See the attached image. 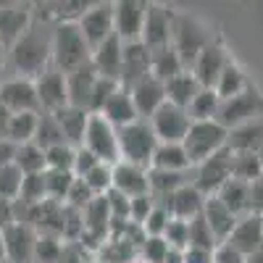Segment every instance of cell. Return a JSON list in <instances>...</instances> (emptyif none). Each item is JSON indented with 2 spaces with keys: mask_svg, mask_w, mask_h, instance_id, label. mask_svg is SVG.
<instances>
[{
  "mask_svg": "<svg viewBox=\"0 0 263 263\" xmlns=\"http://www.w3.org/2000/svg\"><path fill=\"white\" fill-rule=\"evenodd\" d=\"M245 263H263V248H260V250H255L253 255H248V258H245Z\"/></svg>",
  "mask_w": 263,
  "mask_h": 263,
  "instance_id": "obj_61",
  "label": "cell"
},
{
  "mask_svg": "<svg viewBox=\"0 0 263 263\" xmlns=\"http://www.w3.org/2000/svg\"><path fill=\"white\" fill-rule=\"evenodd\" d=\"M145 77H150V50L142 42H129V45H124V63H121L119 84L132 90Z\"/></svg>",
  "mask_w": 263,
  "mask_h": 263,
  "instance_id": "obj_21",
  "label": "cell"
},
{
  "mask_svg": "<svg viewBox=\"0 0 263 263\" xmlns=\"http://www.w3.org/2000/svg\"><path fill=\"white\" fill-rule=\"evenodd\" d=\"M224 245H229L232 250H237L239 255H253L255 250L263 248V221H260V216H242V218H237V224L229 234V239Z\"/></svg>",
  "mask_w": 263,
  "mask_h": 263,
  "instance_id": "obj_17",
  "label": "cell"
},
{
  "mask_svg": "<svg viewBox=\"0 0 263 263\" xmlns=\"http://www.w3.org/2000/svg\"><path fill=\"white\" fill-rule=\"evenodd\" d=\"M37 245V229L24 221H13L3 229V263H32Z\"/></svg>",
  "mask_w": 263,
  "mask_h": 263,
  "instance_id": "obj_14",
  "label": "cell"
},
{
  "mask_svg": "<svg viewBox=\"0 0 263 263\" xmlns=\"http://www.w3.org/2000/svg\"><path fill=\"white\" fill-rule=\"evenodd\" d=\"M66 242L55 234H37V245H34V260L32 263H61Z\"/></svg>",
  "mask_w": 263,
  "mask_h": 263,
  "instance_id": "obj_41",
  "label": "cell"
},
{
  "mask_svg": "<svg viewBox=\"0 0 263 263\" xmlns=\"http://www.w3.org/2000/svg\"><path fill=\"white\" fill-rule=\"evenodd\" d=\"M119 82H114V79H103V77H98V82H95V90H92V98H90V108L87 111L90 114H100L103 108H105V103L111 100V95L119 90Z\"/></svg>",
  "mask_w": 263,
  "mask_h": 263,
  "instance_id": "obj_47",
  "label": "cell"
},
{
  "mask_svg": "<svg viewBox=\"0 0 263 263\" xmlns=\"http://www.w3.org/2000/svg\"><path fill=\"white\" fill-rule=\"evenodd\" d=\"M218 108H221V98H218L213 90H203L195 95V100L190 103L187 114L192 121H213L218 116Z\"/></svg>",
  "mask_w": 263,
  "mask_h": 263,
  "instance_id": "obj_37",
  "label": "cell"
},
{
  "mask_svg": "<svg viewBox=\"0 0 263 263\" xmlns=\"http://www.w3.org/2000/svg\"><path fill=\"white\" fill-rule=\"evenodd\" d=\"M232 158H234V153L229 147H224V150H218L216 156L205 158L203 163H197L192 168V184L205 197L216 195L232 179Z\"/></svg>",
  "mask_w": 263,
  "mask_h": 263,
  "instance_id": "obj_7",
  "label": "cell"
},
{
  "mask_svg": "<svg viewBox=\"0 0 263 263\" xmlns=\"http://www.w3.org/2000/svg\"><path fill=\"white\" fill-rule=\"evenodd\" d=\"M260 221H263V216H260Z\"/></svg>",
  "mask_w": 263,
  "mask_h": 263,
  "instance_id": "obj_64",
  "label": "cell"
},
{
  "mask_svg": "<svg viewBox=\"0 0 263 263\" xmlns=\"http://www.w3.org/2000/svg\"><path fill=\"white\" fill-rule=\"evenodd\" d=\"M82 182L92 190L95 197H103L114 190V166H108V163H98L90 174H84Z\"/></svg>",
  "mask_w": 263,
  "mask_h": 263,
  "instance_id": "obj_43",
  "label": "cell"
},
{
  "mask_svg": "<svg viewBox=\"0 0 263 263\" xmlns=\"http://www.w3.org/2000/svg\"><path fill=\"white\" fill-rule=\"evenodd\" d=\"M16 221V200L0 197V229H6Z\"/></svg>",
  "mask_w": 263,
  "mask_h": 263,
  "instance_id": "obj_56",
  "label": "cell"
},
{
  "mask_svg": "<svg viewBox=\"0 0 263 263\" xmlns=\"http://www.w3.org/2000/svg\"><path fill=\"white\" fill-rule=\"evenodd\" d=\"M163 263H184V250H179V248H168Z\"/></svg>",
  "mask_w": 263,
  "mask_h": 263,
  "instance_id": "obj_59",
  "label": "cell"
},
{
  "mask_svg": "<svg viewBox=\"0 0 263 263\" xmlns=\"http://www.w3.org/2000/svg\"><path fill=\"white\" fill-rule=\"evenodd\" d=\"M248 211L253 216H263V177L248 184Z\"/></svg>",
  "mask_w": 263,
  "mask_h": 263,
  "instance_id": "obj_54",
  "label": "cell"
},
{
  "mask_svg": "<svg viewBox=\"0 0 263 263\" xmlns=\"http://www.w3.org/2000/svg\"><path fill=\"white\" fill-rule=\"evenodd\" d=\"M37 121H40V114H11L6 140H11L13 145H27V142H34Z\"/></svg>",
  "mask_w": 263,
  "mask_h": 263,
  "instance_id": "obj_36",
  "label": "cell"
},
{
  "mask_svg": "<svg viewBox=\"0 0 263 263\" xmlns=\"http://www.w3.org/2000/svg\"><path fill=\"white\" fill-rule=\"evenodd\" d=\"M79 32L84 34L87 45L98 48L100 42L114 37V3H90L77 21Z\"/></svg>",
  "mask_w": 263,
  "mask_h": 263,
  "instance_id": "obj_13",
  "label": "cell"
},
{
  "mask_svg": "<svg viewBox=\"0 0 263 263\" xmlns=\"http://www.w3.org/2000/svg\"><path fill=\"white\" fill-rule=\"evenodd\" d=\"M92 58V48L87 45L84 34L77 24H55L50 37V66L61 74H71L82 66H87Z\"/></svg>",
  "mask_w": 263,
  "mask_h": 263,
  "instance_id": "obj_2",
  "label": "cell"
},
{
  "mask_svg": "<svg viewBox=\"0 0 263 263\" xmlns=\"http://www.w3.org/2000/svg\"><path fill=\"white\" fill-rule=\"evenodd\" d=\"M213 263H245V255H239L229 245H218L213 253Z\"/></svg>",
  "mask_w": 263,
  "mask_h": 263,
  "instance_id": "obj_55",
  "label": "cell"
},
{
  "mask_svg": "<svg viewBox=\"0 0 263 263\" xmlns=\"http://www.w3.org/2000/svg\"><path fill=\"white\" fill-rule=\"evenodd\" d=\"M129 92H132V100H135V108H137L140 119H145V121L166 103V84L161 79H156L153 74L145 77L142 82H137Z\"/></svg>",
  "mask_w": 263,
  "mask_h": 263,
  "instance_id": "obj_20",
  "label": "cell"
},
{
  "mask_svg": "<svg viewBox=\"0 0 263 263\" xmlns=\"http://www.w3.org/2000/svg\"><path fill=\"white\" fill-rule=\"evenodd\" d=\"M34 145H40L42 150H50L55 145H66L63 132L55 121L53 114H42L40 111V121H37V132H34Z\"/></svg>",
  "mask_w": 263,
  "mask_h": 263,
  "instance_id": "obj_39",
  "label": "cell"
},
{
  "mask_svg": "<svg viewBox=\"0 0 263 263\" xmlns=\"http://www.w3.org/2000/svg\"><path fill=\"white\" fill-rule=\"evenodd\" d=\"M227 147L232 153H253V156H260V150H263V116L234 126L229 132Z\"/></svg>",
  "mask_w": 263,
  "mask_h": 263,
  "instance_id": "obj_26",
  "label": "cell"
},
{
  "mask_svg": "<svg viewBox=\"0 0 263 263\" xmlns=\"http://www.w3.org/2000/svg\"><path fill=\"white\" fill-rule=\"evenodd\" d=\"M229 61H232V58H229L227 48H224L218 40H213L211 45L195 58L190 74L197 79V84H200V87H205V90H213L216 82H218V77H221V71L227 69Z\"/></svg>",
  "mask_w": 263,
  "mask_h": 263,
  "instance_id": "obj_16",
  "label": "cell"
},
{
  "mask_svg": "<svg viewBox=\"0 0 263 263\" xmlns=\"http://www.w3.org/2000/svg\"><path fill=\"white\" fill-rule=\"evenodd\" d=\"M263 177V163H260V156H253V153H234L232 158V179H239V182H255Z\"/></svg>",
  "mask_w": 263,
  "mask_h": 263,
  "instance_id": "obj_38",
  "label": "cell"
},
{
  "mask_svg": "<svg viewBox=\"0 0 263 263\" xmlns=\"http://www.w3.org/2000/svg\"><path fill=\"white\" fill-rule=\"evenodd\" d=\"M192 182V171H156L150 168V195L156 203H163L179 187Z\"/></svg>",
  "mask_w": 263,
  "mask_h": 263,
  "instance_id": "obj_30",
  "label": "cell"
},
{
  "mask_svg": "<svg viewBox=\"0 0 263 263\" xmlns=\"http://www.w3.org/2000/svg\"><path fill=\"white\" fill-rule=\"evenodd\" d=\"M32 27L29 6H0V48L8 50Z\"/></svg>",
  "mask_w": 263,
  "mask_h": 263,
  "instance_id": "obj_23",
  "label": "cell"
},
{
  "mask_svg": "<svg viewBox=\"0 0 263 263\" xmlns=\"http://www.w3.org/2000/svg\"><path fill=\"white\" fill-rule=\"evenodd\" d=\"M95 82H98V71L92 69V63L82 66V69H77V71H71V74H66V90H69V105L87 111V108H90L92 90H95ZM87 114H90V111H87Z\"/></svg>",
  "mask_w": 263,
  "mask_h": 263,
  "instance_id": "obj_24",
  "label": "cell"
},
{
  "mask_svg": "<svg viewBox=\"0 0 263 263\" xmlns=\"http://www.w3.org/2000/svg\"><path fill=\"white\" fill-rule=\"evenodd\" d=\"M174 18L177 11H171L163 3H147L145 13V27H142V45L153 53L171 45V34H174Z\"/></svg>",
  "mask_w": 263,
  "mask_h": 263,
  "instance_id": "obj_8",
  "label": "cell"
},
{
  "mask_svg": "<svg viewBox=\"0 0 263 263\" xmlns=\"http://www.w3.org/2000/svg\"><path fill=\"white\" fill-rule=\"evenodd\" d=\"M82 147L90 150L100 163L114 166L119 163V129L111 126L100 114H90V124H87Z\"/></svg>",
  "mask_w": 263,
  "mask_h": 263,
  "instance_id": "obj_6",
  "label": "cell"
},
{
  "mask_svg": "<svg viewBox=\"0 0 263 263\" xmlns=\"http://www.w3.org/2000/svg\"><path fill=\"white\" fill-rule=\"evenodd\" d=\"M156 208V200H153V195H140V197H132L129 200V221L135 224V227H142L147 221V216L150 211Z\"/></svg>",
  "mask_w": 263,
  "mask_h": 263,
  "instance_id": "obj_51",
  "label": "cell"
},
{
  "mask_svg": "<svg viewBox=\"0 0 263 263\" xmlns=\"http://www.w3.org/2000/svg\"><path fill=\"white\" fill-rule=\"evenodd\" d=\"M203 87L197 84V79L190 71H182L179 77H174L166 82V103L179 105V108H190V103L195 100V95L200 92Z\"/></svg>",
  "mask_w": 263,
  "mask_h": 263,
  "instance_id": "obj_32",
  "label": "cell"
},
{
  "mask_svg": "<svg viewBox=\"0 0 263 263\" xmlns=\"http://www.w3.org/2000/svg\"><path fill=\"white\" fill-rule=\"evenodd\" d=\"M147 121H150L153 135H156L158 142H179V145L184 142L187 132L192 126V119L187 114V108L171 105V103H163Z\"/></svg>",
  "mask_w": 263,
  "mask_h": 263,
  "instance_id": "obj_9",
  "label": "cell"
},
{
  "mask_svg": "<svg viewBox=\"0 0 263 263\" xmlns=\"http://www.w3.org/2000/svg\"><path fill=\"white\" fill-rule=\"evenodd\" d=\"M182 71H187V69H184L182 58L177 55V50H174L171 45L150 53V74L156 77V79H161L163 84L168 79H174V77H179Z\"/></svg>",
  "mask_w": 263,
  "mask_h": 263,
  "instance_id": "obj_31",
  "label": "cell"
},
{
  "mask_svg": "<svg viewBox=\"0 0 263 263\" xmlns=\"http://www.w3.org/2000/svg\"><path fill=\"white\" fill-rule=\"evenodd\" d=\"M258 116H263V100H260V95L253 90V87H248L242 95L221 100V108H218L216 121L221 124L227 132H232L234 126L248 124V121H253Z\"/></svg>",
  "mask_w": 263,
  "mask_h": 263,
  "instance_id": "obj_10",
  "label": "cell"
},
{
  "mask_svg": "<svg viewBox=\"0 0 263 263\" xmlns=\"http://www.w3.org/2000/svg\"><path fill=\"white\" fill-rule=\"evenodd\" d=\"M74 174L71 171H45V190H48V200L53 203H66L71 184H74Z\"/></svg>",
  "mask_w": 263,
  "mask_h": 263,
  "instance_id": "obj_42",
  "label": "cell"
},
{
  "mask_svg": "<svg viewBox=\"0 0 263 263\" xmlns=\"http://www.w3.org/2000/svg\"><path fill=\"white\" fill-rule=\"evenodd\" d=\"M248 87H250V84H248L245 71L239 69L234 61H229V63H227V69L221 71V77H218V82H216V87H213V92L221 98V100H229V98L242 95Z\"/></svg>",
  "mask_w": 263,
  "mask_h": 263,
  "instance_id": "obj_33",
  "label": "cell"
},
{
  "mask_svg": "<svg viewBox=\"0 0 263 263\" xmlns=\"http://www.w3.org/2000/svg\"><path fill=\"white\" fill-rule=\"evenodd\" d=\"M74 158H77V147H71V145H55V147L45 150L48 171H71L74 174Z\"/></svg>",
  "mask_w": 263,
  "mask_h": 263,
  "instance_id": "obj_45",
  "label": "cell"
},
{
  "mask_svg": "<svg viewBox=\"0 0 263 263\" xmlns=\"http://www.w3.org/2000/svg\"><path fill=\"white\" fill-rule=\"evenodd\" d=\"M16 168L24 174V177H32V174H45L48 171V161H45V150L34 142L18 145L16 150Z\"/></svg>",
  "mask_w": 263,
  "mask_h": 263,
  "instance_id": "obj_34",
  "label": "cell"
},
{
  "mask_svg": "<svg viewBox=\"0 0 263 263\" xmlns=\"http://www.w3.org/2000/svg\"><path fill=\"white\" fill-rule=\"evenodd\" d=\"M0 105L8 114H40L34 79H27V77L3 79L0 82Z\"/></svg>",
  "mask_w": 263,
  "mask_h": 263,
  "instance_id": "obj_11",
  "label": "cell"
},
{
  "mask_svg": "<svg viewBox=\"0 0 263 263\" xmlns=\"http://www.w3.org/2000/svg\"><path fill=\"white\" fill-rule=\"evenodd\" d=\"M161 205H166L168 213H171L174 218H182V221H192V218H197V216L203 213V208H205V195L190 182V184L179 187L171 197H166Z\"/></svg>",
  "mask_w": 263,
  "mask_h": 263,
  "instance_id": "obj_22",
  "label": "cell"
},
{
  "mask_svg": "<svg viewBox=\"0 0 263 263\" xmlns=\"http://www.w3.org/2000/svg\"><path fill=\"white\" fill-rule=\"evenodd\" d=\"M8 121H11V114L0 105V140H6V132H8Z\"/></svg>",
  "mask_w": 263,
  "mask_h": 263,
  "instance_id": "obj_60",
  "label": "cell"
},
{
  "mask_svg": "<svg viewBox=\"0 0 263 263\" xmlns=\"http://www.w3.org/2000/svg\"><path fill=\"white\" fill-rule=\"evenodd\" d=\"M61 132H63V140L66 145L71 147H82L84 142V132H87V124H90V114L82 111V108H74V105H66L61 108L58 114H53Z\"/></svg>",
  "mask_w": 263,
  "mask_h": 263,
  "instance_id": "obj_28",
  "label": "cell"
},
{
  "mask_svg": "<svg viewBox=\"0 0 263 263\" xmlns=\"http://www.w3.org/2000/svg\"><path fill=\"white\" fill-rule=\"evenodd\" d=\"M150 168L156 171H192L187 150L179 142H158L156 153L150 158Z\"/></svg>",
  "mask_w": 263,
  "mask_h": 263,
  "instance_id": "obj_29",
  "label": "cell"
},
{
  "mask_svg": "<svg viewBox=\"0 0 263 263\" xmlns=\"http://www.w3.org/2000/svg\"><path fill=\"white\" fill-rule=\"evenodd\" d=\"M34 90L40 100V111L42 114H58L61 108L69 105V90H66V74L58 69H45L34 79Z\"/></svg>",
  "mask_w": 263,
  "mask_h": 263,
  "instance_id": "obj_15",
  "label": "cell"
},
{
  "mask_svg": "<svg viewBox=\"0 0 263 263\" xmlns=\"http://www.w3.org/2000/svg\"><path fill=\"white\" fill-rule=\"evenodd\" d=\"M16 150H18V145H13L11 140H0V168L13 166V161H16Z\"/></svg>",
  "mask_w": 263,
  "mask_h": 263,
  "instance_id": "obj_57",
  "label": "cell"
},
{
  "mask_svg": "<svg viewBox=\"0 0 263 263\" xmlns=\"http://www.w3.org/2000/svg\"><path fill=\"white\" fill-rule=\"evenodd\" d=\"M114 190L121 192L124 197H140L150 192V168L145 166H135V163H126L119 161L114 163Z\"/></svg>",
  "mask_w": 263,
  "mask_h": 263,
  "instance_id": "obj_18",
  "label": "cell"
},
{
  "mask_svg": "<svg viewBox=\"0 0 263 263\" xmlns=\"http://www.w3.org/2000/svg\"><path fill=\"white\" fill-rule=\"evenodd\" d=\"M45 200H48L45 174H32V177H24L16 203L18 205H40V203H45Z\"/></svg>",
  "mask_w": 263,
  "mask_h": 263,
  "instance_id": "obj_40",
  "label": "cell"
},
{
  "mask_svg": "<svg viewBox=\"0 0 263 263\" xmlns=\"http://www.w3.org/2000/svg\"><path fill=\"white\" fill-rule=\"evenodd\" d=\"M187 248H200V250H216L218 248L216 237H213V232L205 224L203 216H197V218L190 221V242H187Z\"/></svg>",
  "mask_w": 263,
  "mask_h": 263,
  "instance_id": "obj_44",
  "label": "cell"
},
{
  "mask_svg": "<svg viewBox=\"0 0 263 263\" xmlns=\"http://www.w3.org/2000/svg\"><path fill=\"white\" fill-rule=\"evenodd\" d=\"M166 253H168V242L163 237H145V242L140 245L137 260L140 263H163Z\"/></svg>",
  "mask_w": 263,
  "mask_h": 263,
  "instance_id": "obj_48",
  "label": "cell"
},
{
  "mask_svg": "<svg viewBox=\"0 0 263 263\" xmlns=\"http://www.w3.org/2000/svg\"><path fill=\"white\" fill-rule=\"evenodd\" d=\"M0 263H3V229H0Z\"/></svg>",
  "mask_w": 263,
  "mask_h": 263,
  "instance_id": "obj_62",
  "label": "cell"
},
{
  "mask_svg": "<svg viewBox=\"0 0 263 263\" xmlns=\"http://www.w3.org/2000/svg\"><path fill=\"white\" fill-rule=\"evenodd\" d=\"M92 200H95L92 190L87 187L82 179H74V184H71L69 195H66V203H63V205H66V208H74V211H84Z\"/></svg>",
  "mask_w": 263,
  "mask_h": 263,
  "instance_id": "obj_52",
  "label": "cell"
},
{
  "mask_svg": "<svg viewBox=\"0 0 263 263\" xmlns=\"http://www.w3.org/2000/svg\"><path fill=\"white\" fill-rule=\"evenodd\" d=\"M21 182H24V174L16 168V163L0 168V197H6V200H16L18 192H21Z\"/></svg>",
  "mask_w": 263,
  "mask_h": 263,
  "instance_id": "obj_46",
  "label": "cell"
},
{
  "mask_svg": "<svg viewBox=\"0 0 263 263\" xmlns=\"http://www.w3.org/2000/svg\"><path fill=\"white\" fill-rule=\"evenodd\" d=\"M171 218H174V216L168 213V208L161 205V203H156V208H153L150 216H147V221L142 224L145 237H163V232H166V227H168Z\"/></svg>",
  "mask_w": 263,
  "mask_h": 263,
  "instance_id": "obj_49",
  "label": "cell"
},
{
  "mask_svg": "<svg viewBox=\"0 0 263 263\" xmlns=\"http://www.w3.org/2000/svg\"><path fill=\"white\" fill-rule=\"evenodd\" d=\"M100 116L111 124V126H116V129L129 126V124H135V121L140 119L137 108H135V100H132V92L126 90V87H119V90L111 95V100L105 103V108L100 111Z\"/></svg>",
  "mask_w": 263,
  "mask_h": 263,
  "instance_id": "obj_27",
  "label": "cell"
},
{
  "mask_svg": "<svg viewBox=\"0 0 263 263\" xmlns=\"http://www.w3.org/2000/svg\"><path fill=\"white\" fill-rule=\"evenodd\" d=\"M90 63H92V69L98 71V77L119 82L121 79V63H124V42L116 34L108 37L105 42H100L98 48H92Z\"/></svg>",
  "mask_w": 263,
  "mask_h": 263,
  "instance_id": "obj_19",
  "label": "cell"
},
{
  "mask_svg": "<svg viewBox=\"0 0 263 263\" xmlns=\"http://www.w3.org/2000/svg\"><path fill=\"white\" fill-rule=\"evenodd\" d=\"M163 239L168 242V248H179V250H187V242H190V221H182V218H171L166 232H163Z\"/></svg>",
  "mask_w": 263,
  "mask_h": 263,
  "instance_id": "obj_50",
  "label": "cell"
},
{
  "mask_svg": "<svg viewBox=\"0 0 263 263\" xmlns=\"http://www.w3.org/2000/svg\"><path fill=\"white\" fill-rule=\"evenodd\" d=\"M211 42H213V34H211V29L203 24L200 18H195L190 13H177V18H174L171 48L177 50V55L182 58L187 71L192 69L195 58L200 55Z\"/></svg>",
  "mask_w": 263,
  "mask_h": 263,
  "instance_id": "obj_3",
  "label": "cell"
},
{
  "mask_svg": "<svg viewBox=\"0 0 263 263\" xmlns=\"http://www.w3.org/2000/svg\"><path fill=\"white\" fill-rule=\"evenodd\" d=\"M145 13H147L145 0H116L114 3V34L124 45L142 40Z\"/></svg>",
  "mask_w": 263,
  "mask_h": 263,
  "instance_id": "obj_12",
  "label": "cell"
},
{
  "mask_svg": "<svg viewBox=\"0 0 263 263\" xmlns=\"http://www.w3.org/2000/svg\"><path fill=\"white\" fill-rule=\"evenodd\" d=\"M53 27L55 24H48V21H40V18L32 16V27L6 50L8 53V63L13 69V77L37 79L45 69H50Z\"/></svg>",
  "mask_w": 263,
  "mask_h": 263,
  "instance_id": "obj_1",
  "label": "cell"
},
{
  "mask_svg": "<svg viewBox=\"0 0 263 263\" xmlns=\"http://www.w3.org/2000/svg\"><path fill=\"white\" fill-rule=\"evenodd\" d=\"M216 250H200V248H187L184 250V263H213Z\"/></svg>",
  "mask_w": 263,
  "mask_h": 263,
  "instance_id": "obj_58",
  "label": "cell"
},
{
  "mask_svg": "<svg viewBox=\"0 0 263 263\" xmlns=\"http://www.w3.org/2000/svg\"><path fill=\"white\" fill-rule=\"evenodd\" d=\"M200 216L205 218V224L211 227L216 242L224 245L227 239H229V234H232V229H234V224H237V216H234L221 200H218L216 195L205 197V208H203Z\"/></svg>",
  "mask_w": 263,
  "mask_h": 263,
  "instance_id": "obj_25",
  "label": "cell"
},
{
  "mask_svg": "<svg viewBox=\"0 0 263 263\" xmlns=\"http://www.w3.org/2000/svg\"><path fill=\"white\" fill-rule=\"evenodd\" d=\"M216 197H218V200H221L237 218H242V216L250 213V211H248V184H245V182L229 179L221 190L216 192Z\"/></svg>",
  "mask_w": 263,
  "mask_h": 263,
  "instance_id": "obj_35",
  "label": "cell"
},
{
  "mask_svg": "<svg viewBox=\"0 0 263 263\" xmlns=\"http://www.w3.org/2000/svg\"><path fill=\"white\" fill-rule=\"evenodd\" d=\"M98 163H100V161H98V158L92 156V153L87 150V147H77V158H74V177H77V179H82L84 174H90Z\"/></svg>",
  "mask_w": 263,
  "mask_h": 263,
  "instance_id": "obj_53",
  "label": "cell"
},
{
  "mask_svg": "<svg viewBox=\"0 0 263 263\" xmlns=\"http://www.w3.org/2000/svg\"><path fill=\"white\" fill-rule=\"evenodd\" d=\"M227 140H229V132L218 124L216 119L213 121H192L187 137H184V150H187V158L192 163V168L197 163H203L205 158L216 156L218 150L227 147Z\"/></svg>",
  "mask_w": 263,
  "mask_h": 263,
  "instance_id": "obj_5",
  "label": "cell"
},
{
  "mask_svg": "<svg viewBox=\"0 0 263 263\" xmlns=\"http://www.w3.org/2000/svg\"><path fill=\"white\" fill-rule=\"evenodd\" d=\"M260 163H263V150H260Z\"/></svg>",
  "mask_w": 263,
  "mask_h": 263,
  "instance_id": "obj_63",
  "label": "cell"
},
{
  "mask_svg": "<svg viewBox=\"0 0 263 263\" xmlns=\"http://www.w3.org/2000/svg\"><path fill=\"white\" fill-rule=\"evenodd\" d=\"M158 147V140L153 135V126L145 119L119 129V161L150 168V158Z\"/></svg>",
  "mask_w": 263,
  "mask_h": 263,
  "instance_id": "obj_4",
  "label": "cell"
}]
</instances>
